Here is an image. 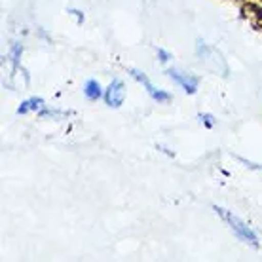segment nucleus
<instances>
[{
    "label": "nucleus",
    "mask_w": 262,
    "mask_h": 262,
    "mask_svg": "<svg viewBox=\"0 0 262 262\" xmlns=\"http://www.w3.org/2000/svg\"><path fill=\"white\" fill-rule=\"evenodd\" d=\"M42 105H44V101H42V99L33 97V99H29V101H25V103L17 108V112H19V114H27L29 111H38V108H42Z\"/></svg>",
    "instance_id": "nucleus-5"
},
{
    "label": "nucleus",
    "mask_w": 262,
    "mask_h": 262,
    "mask_svg": "<svg viewBox=\"0 0 262 262\" xmlns=\"http://www.w3.org/2000/svg\"><path fill=\"white\" fill-rule=\"evenodd\" d=\"M169 76L175 80V82H179V84L183 85L186 93H196L198 78H194V76H188V74H183V72L175 71V69H171V71H169Z\"/></svg>",
    "instance_id": "nucleus-4"
},
{
    "label": "nucleus",
    "mask_w": 262,
    "mask_h": 262,
    "mask_svg": "<svg viewBox=\"0 0 262 262\" xmlns=\"http://www.w3.org/2000/svg\"><path fill=\"white\" fill-rule=\"evenodd\" d=\"M85 97L92 99V101H95V99L101 97V85H99V82H95V80H90L88 84H85Z\"/></svg>",
    "instance_id": "nucleus-6"
},
{
    "label": "nucleus",
    "mask_w": 262,
    "mask_h": 262,
    "mask_svg": "<svg viewBox=\"0 0 262 262\" xmlns=\"http://www.w3.org/2000/svg\"><path fill=\"white\" fill-rule=\"evenodd\" d=\"M19 53H21V46L13 48V63H15V65H17V61H19Z\"/></svg>",
    "instance_id": "nucleus-7"
},
{
    "label": "nucleus",
    "mask_w": 262,
    "mask_h": 262,
    "mask_svg": "<svg viewBox=\"0 0 262 262\" xmlns=\"http://www.w3.org/2000/svg\"><path fill=\"white\" fill-rule=\"evenodd\" d=\"M200 118H202V122L205 120V124L207 125H213V116H209V114H202Z\"/></svg>",
    "instance_id": "nucleus-9"
},
{
    "label": "nucleus",
    "mask_w": 262,
    "mask_h": 262,
    "mask_svg": "<svg viewBox=\"0 0 262 262\" xmlns=\"http://www.w3.org/2000/svg\"><path fill=\"white\" fill-rule=\"evenodd\" d=\"M158 55H160V57H162V61H164V63H165V61H169V57H171L169 53H167V52H164V50H158Z\"/></svg>",
    "instance_id": "nucleus-8"
},
{
    "label": "nucleus",
    "mask_w": 262,
    "mask_h": 262,
    "mask_svg": "<svg viewBox=\"0 0 262 262\" xmlns=\"http://www.w3.org/2000/svg\"><path fill=\"white\" fill-rule=\"evenodd\" d=\"M131 74H133V78H137L139 82H141V84H144V88H146V92L150 93V97H152V99H156V101H162V103H164V101H169V95H167L165 92H160V90H156V88H154V85H152L150 82H148V78L144 76L143 72L131 71Z\"/></svg>",
    "instance_id": "nucleus-3"
},
{
    "label": "nucleus",
    "mask_w": 262,
    "mask_h": 262,
    "mask_svg": "<svg viewBox=\"0 0 262 262\" xmlns=\"http://www.w3.org/2000/svg\"><path fill=\"white\" fill-rule=\"evenodd\" d=\"M215 211H216V213H219L221 216H223V219L226 221V223L230 224V228L234 230V232H236L237 236L242 237L243 242L251 243V245H255V247L258 245V242H256V236H255V232H253V230H251L245 223H242V221H239V219H237L236 215H232L230 211L221 209V207H215Z\"/></svg>",
    "instance_id": "nucleus-1"
},
{
    "label": "nucleus",
    "mask_w": 262,
    "mask_h": 262,
    "mask_svg": "<svg viewBox=\"0 0 262 262\" xmlns=\"http://www.w3.org/2000/svg\"><path fill=\"white\" fill-rule=\"evenodd\" d=\"M124 97H125V90H124V84L120 82V80H114L111 85H108V90H106V105L114 106V108H118L122 103H124Z\"/></svg>",
    "instance_id": "nucleus-2"
}]
</instances>
